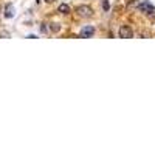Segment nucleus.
Returning a JSON list of instances; mask_svg holds the SVG:
<instances>
[{
    "label": "nucleus",
    "mask_w": 155,
    "mask_h": 155,
    "mask_svg": "<svg viewBox=\"0 0 155 155\" xmlns=\"http://www.w3.org/2000/svg\"><path fill=\"white\" fill-rule=\"evenodd\" d=\"M102 8H104L106 11H107V9L110 8V5H109V2H107V0H106V2H104V3H102Z\"/></svg>",
    "instance_id": "obj_8"
},
{
    "label": "nucleus",
    "mask_w": 155,
    "mask_h": 155,
    "mask_svg": "<svg viewBox=\"0 0 155 155\" xmlns=\"http://www.w3.org/2000/svg\"><path fill=\"white\" fill-rule=\"evenodd\" d=\"M5 17H8V19L14 17V6H12L11 3H8L5 6Z\"/></svg>",
    "instance_id": "obj_5"
},
{
    "label": "nucleus",
    "mask_w": 155,
    "mask_h": 155,
    "mask_svg": "<svg viewBox=\"0 0 155 155\" xmlns=\"http://www.w3.org/2000/svg\"><path fill=\"white\" fill-rule=\"evenodd\" d=\"M59 30H61V25H59V23H51V31L56 33V31H59Z\"/></svg>",
    "instance_id": "obj_7"
},
{
    "label": "nucleus",
    "mask_w": 155,
    "mask_h": 155,
    "mask_svg": "<svg viewBox=\"0 0 155 155\" xmlns=\"http://www.w3.org/2000/svg\"><path fill=\"white\" fill-rule=\"evenodd\" d=\"M58 11L62 12V14H68V12H70V6H68L67 3H61L59 8H58Z\"/></svg>",
    "instance_id": "obj_6"
},
{
    "label": "nucleus",
    "mask_w": 155,
    "mask_h": 155,
    "mask_svg": "<svg viewBox=\"0 0 155 155\" xmlns=\"http://www.w3.org/2000/svg\"><path fill=\"white\" fill-rule=\"evenodd\" d=\"M118 34H120V37H123V39H130V37H134V31H132V28L129 27V25H123V27H120Z\"/></svg>",
    "instance_id": "obj_2"
},
{
    "label": "nucleus",
    "mask_w": 155,
    "mask_h": 155,
    "mask_svg": "<svg viewBox=\"0 0 155 155\" xmlns=\"http://www.w3.org/2000/svg\"><path fill=\"white\" fill-rule=\"evenodd\" d=\"M93 34H95V27H92V25H87V27H84L81 30V37H84V39L92 37Z\"/></svg>",
    "instance_id": "obj_4"
},
{
    "label": "nucleus",
    "mask_w": 155,
    "mask_h": 155,
    "mask_svg": "<svg viewBox=\"0 0 155 155\" xmlns=\"http://www.w3.org/2000/svg\"><path fill=\"white\" fill-rule=\"evenodd\" d=\"M76 12H78L81 17H84V19H90V17L93 16V9L90 8V6H87V5L78 6V8H76Z\"/></svg>",
    "instance_id": "obj_1"
},
{
    "label": "nucleus",
    "mask_w": 155,
    "mask_h": 155,
    "mask_svg": "<svg viewBox=\"0 0 155 155\" xmlns=\"http://www.w3.org/2000/svg\"><path fill=\"white\" fill-rule=\"evenodd\" d=\"M45 2H47V3H53V2H54V0H45Z\"/></svg>",
    "instance_id": "obj_9"
},
{
    "label": "nucleus",
    "mask_w": 155,
    "mask_h": 155,
    "mask_svg": "<svg viewBox=\"0 0 155 155\" xmlns=\"http://www.w3.org/2000/svg\"><path fill=\"white\" fill-rule=\"evenodd\" d=\"M138 9H140V11H143V12H146V14H152V12H155L153 5H152V3H149V2H143V3H140V5H138Z\"/></svg>",
    "instance_id": "obj_3"
}]
</instances>
